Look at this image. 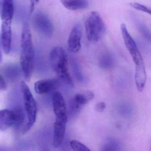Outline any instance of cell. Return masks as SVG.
I'll return each instance as SVG.
<instances>
[{
	"instance_id": "9",
	"label": "cell",
	"mask_w": 151,
	"mask_h": 151,
	"mask_svg": "<svg viewBox=\"0 0 151 151\" xmlns=\"http://www.w3.org/2000/svg\"><path fill=\"white\" fill-rule=\"evenodd\" d=\"M82 27L79 23L76 24L70 33L67 41V48L70 52L76 53L81 48Z\"/></svg>"
},
{
	"instance_id": "25",
	"label": "cell",
	"mask_w": 151,
	"mask_h": 151,
	"mask_svg": "<svg viewBox=\"0 0 151 151\" xmlns=\"http://www.w3.org/2000/svg\"><path fill=\"white\" fill-rule=\"evenodd\" d=\"M0 151H5V149L3 147L0 146Z\"/></svg>"
},
{
	"instance_id": "21",
	"label": "cell",
	"mask_w": 151,
	"mask_h": 151,
	"mask_svg": "<svg viewBox=\"0 0 151 151\" xmlns=\"http://www.w3.org/2000/svg\"><path fill=\"white\" fill-rule=\"evenodd\" d=\"M7 89V84L1 74L0 73V91H5Z\"/></svg>"
},
{
	"instance_id": "11",
	"label": "cell",
	"mask_w": 151,
	"mask_h": 151,
	"mask_svg": "<svg viewBox=\"0 0 151 151\" xmlns=\"http://www.w3.org/2000/svg\"><path fill=\"white\" fill-rule=\"evenodd\" d=\"M67 119L57 118L54 125L53 145L55 148H58L63 143L65 135Z\"/></svg>"
},
{
	"instance_id": "18",
	"label": "cell",
	"mask_w": 151,
	"mask_h": 151,
	"mask_svg": "<svg viewBox=\"0 0 151 151\" xmlns=\"http://www.w3.org/2000/svg\"><path fill=\"white\" fill-rule=\"evenodd\" d=\"M70 145L73 151H91L83 144L76 140L71 141Z\"/></svg>"
},
{
	"instance_id": "20",
	"label": "cell",
	"mask_w": 151,
	"mask_h": 151,
	"mask_svg": "<svg viewBox=\"0 0 151 151\" xmlns=\"http://www.w3.org/2000/svg\"><path fill=\"white\" fill-rule=\"evenodd\" d=\"M73 66L74 73H75V75H76L77 79L81 81H83L84 79V77L80 71L78 64L75 61H73Z\"/></svg>"
},
{
	"instance_id": "5",
	"label": "cell",
	"mask_w": 151,
	"mask_h": 151,
	"mask_svg": "<svg viewBox=\"0 0 151 151\" xmlns=\"http://www.w3.org/2000/svg\"><path fill=\"white\" fill-rule=\"evenodd\" d=\"M84 25L87 39L91 42H97L100 40L106 30L103 19L96 11L91 12L85 16Z\"/></svg>"
},
{
	"instance_id": "2",
	"label": "cell",
	"mask_w": 151,
	"mask_h": 151,
	"mask_svg": "<svg viewBox=\"0 0 151 151\" xmlns=\"http://www.w3.org/2000/svg\"><path fill=\"white\" fill-rule=\"evenodd\" d=\"M20 64L27 81L31 79L34 66L35 52L32 33L29 25L24 23L21 37Z\"/></svg>"
},
{
	"instance_id": "15",
	"label": "cell",
	"mask_w": 151,
	"mask_h": 151,
	"mask_svg": "<svg viewBox=\"0 0 151 151\" xmlns=\"http://www.w3.org/2000/svg\"><path fill=\"white\" fill-rule=\"evenodd\" d=\"M99 65L100 67L104 69L111 68L114 64V59L112 56L108 51H105L99 57Z\"/></svg>"
},
{
	"instance_id": "22",
	"label": "cell",
	"mask_w": 151,
	"mask_h": 151,
	"mask_svg": "<svg viewBox=\"0 0 151 151\" xmlns=\"http://www.w3.org/2000/svg\"><path fill=\"white\" fill-rule=\"evenodd\" d=\"M106 108V104L104 102H99L96 105L95 109L97 111L102 112Z\"/></svg>"
},
{
	"instance_id": "8",
	"label": "cell",
	"mask_w": 151,
	"mask_h": 151,
	"mask_svg": "<svg viewBox=\"0 0 151 151\" xmlns=\"http://www.w3.org/2000/svg\"><path fill=\"white\" fill-rule=\"evenodd\" d=\"M35 26L41 33L47 37H51L54 33V27L52 21L47 14L39 12L35 16Z\"/></svg>"
},
{
	"instance_id": "14",
	"label": "cell",
	"mask_w": 151,
	"mask_h": 151,
	"mask_svg": "<svg viewBox=\"0 0 151 151\" xmlns=\"http://www.w3.org/2000/svg\"><path fill=\"white\" fill-rule=\"evenodd\" d=\"M61 2L65 8L71 10L84 9H87L89 5L88 1L83 0H64Z\"/></svg>"
},
{
	"instance_id": "10",
	"label": "cell",
	"mask_w": 151,
	"mask_h": 151,
	"mask_svg": "<svg viewBox=\"0 0 151 151\" xmlns=\"http://www.w3.org/2000/svg\"><path fill=\"white\" fill-rule=\"evenodd\" d=\"M52 104L56 118L67 119L66 104L63 95L58 91H55L53 94Z\"/></svg>"
},
{
	"instance_id": "24",
	"label": "cell",
	"mask_w": 151,
	"mask_h": 151,
	"mask_svg": "<svg viewBox=\"0 0 151 151\" xmlns=\"http://www.w3.org/2000/svg\"><path fill=\"white\" fill-rule=\"evenodd\" d=\"M2 60V53L1 51V48H0V63Z\"/></svg>"
},
{
	"instance_id": "13",
	"label": "cell",
	"mask_w": 151,
	"mask_h": 151,
	"mask_svg": "<svg viewBox=\"0 0 151 151\" xmlns=\"http://www.w3.org/2000/svg\"><path fill=\"white\" fill-rule=\"evenodd\" d=\"M59 85L57 79H46L38 81L35 83L34 89L39 95L47 94L55 89Z\"/></svg>"
},
{
	"instance_id": "3",
	"label": "cell",
	"mask_w": 151,
	"mask_h": 151,
	"mask_svg": "<svg viewBox=\"0 0 151 151\" xmlns=\"http://www.w3.org/2000/svg\"><path fill=\"white\" fill-rule=\"evenodd\" d=\"M50 61L52 69L62 81L71 87L74 83L69 72L68 58L63 48L54 47L50 53Z\"/></svg>"
},
{
	"instance_id": "17",
	"label": "cell",
	"mask_w": 151,
	"mask_h": 151,
	"mask_svg": "<svg viewBox=\"0 0 151 151\" xmlns=\"http://www.w3.org/2000/svg\"><path fill=\"white\" fill-rule=\"evenodd\" d=\"M120 147L117 142L113 140L108 141L103 146L100 151H119Z\"/></svg>"
},
{
	"instance_id": "4",
	"label": "cell",
	"mask_w": 151,
	"mask_h": 151,
	"mask_svg": "<svg viewBox=\"0 0 151 151\" xmlns=\"http://www.w3.org/2000/svg\"><path fill=\"white\" fill-rule=\"evenodd\" d=\"M14 4L13 1H3L1 12V36L2 45L4 53L8 54L11 48L12 24L14 16Z\"/></svg>"
},
{
	"instance_id": "23",
	"label": "cell",
	"mask_w": 151,
	"mask_h": 151,
	"mask_svg": "<svg viewBox=\"0 0 151 151\" xmlns=\"http://www.w3.org/2000/svg\"><path fill=\"white\" fill-rule=\"evenodd\" d=\"M39 1H31V7H30V13H32L33 12L35 9V4L38 2Z\"/></svg>"
},
{
	"instance_id": "6",
	"label": "cell",
	"mask_w": 151,
	"mask_h": 151,
	"mask_svg": "<svg viewBox=\"0 0 151 151\" xmlns=\"http://www.w3.org/2000/svg\"><path fill=\"white\" fill-rule=\"evenodd\" d=\"M21 93L24 101L25 111L27 121L22 129V133L25 134L30 130L36 121L37 106L36 101L28 86L24 81L20 84Z\"/></svg>"
},
{
	"instance_id": "16",
	"label": "cell",
	"mask_w": 151,
	"mask_h": 151,
	"mask_svg": "<svg viewBox=\"0 0 151 151\" xmlns=\"http://www.w3.org/2000/svg\"><path fill=\"white\" fill-rule=\"evenodd\" d=\"M136 25L144 37L151 43V32L147 26L137 17H134Z\"/></svg>"
},
{
	"instance_id": "19",
	"label": "cell",
	"mask_w": 151,
	"mask_h": 151,
	"mask_svg": "<svg viewBox=\"0 0 151 151\" xmlns=\"http://www.w3.org/2000/svg\"><path fill=\"white\" fill-rule=\"evenodd\" d=\"M130 5L135 9L145 12L151 15V8L146 5L137 2L130 3Z\"/></svg>"
},
{
	"instance_id": "12",
	"label": "cell",
	"mask_w": 151,
	"mask_h": 151,
	"mask_svg": "<svg viewBox=\"0 0 151 151\" xmlns=\"http://www.w3.org/2000/svg\"><path fill=\"white\" fill-rule=\"evenodd\" d=\"M94 97V94L90 91L76 94L71 102V112H73L74 113L78 112L83 105L88 103Z\"/></svg>"
},
{
	"instance_id": "7",
	"label": "cell",
	"mask_w": 151,
	"mask_h": 151,
	"mask_svg": "<svg viewBox=\"0 0 151 151\" xmlns=\"http://www.w3.org/2000/svg\"><path fill=\"white\" fill-rule=\"evenodd\" d=\"M25 115L22 109L0 110V132L5 131L11 127H20L24 123Z\"/></svg>"
},
{
	"instance_id": "1",
	"label": "cell",
	"mask_w": 151,
	"mask_h": 151,
	"mask_svg": "<svg viewBox=\"0 0 151 151\" xmlns=\"http://www.w3.org/2000/svg\"><path fill=\"white\" fill-rule=\"evenodd\" d=\"M120 29L125 46L135 64L134 79L137 88L139 92H142L144 90L147 81V73L143 59L126 24H122Z\"/></svg>"
}]
</instances>
